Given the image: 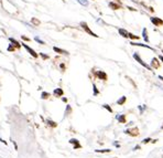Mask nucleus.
<instances>
[{
	"label": "nucleus",
	"mask_w": 163,
	"mask_h": 158,
	"mask_svg": "<svg viewBox=\"0 0 163 158\" xmlns=\"http://www.w3.org/2000/svg\"><path fill=\"white\" fill-rule=\"evenodd\" d=\"M133 58H135V60L137 61V62H139V63L142 65V66H144V68H146V69H148L149 71H151V68H150V66H149V65H148L146 62H143V61L141 60V58L139 57V54L135 53V54H133Z\"/></svg>",
	"instance_id": "1"
},
{
	"label": "nucleus",
	"mask_w": 163,
	"mask_h": 158,
	"mask_svg": "<svg viewBox=\"0 0 163 158\" xmlns=\"http://www.w3.org/2000/svg\"><path fill=\"white\" fill-rule=\"evenodd\" d=\"M80 25H82V28H83L84 30H85V31H86L87 33H89L91 36H95V38H97V36H98L97 34H96V33H94L92 30H91V29L88 28V25H87V23H86V22H80Z\"/></svg>",
	"instance_id": "2"
},
{
	"label": "nucleus",
	"mask_w": 163,
	"mask_h": 158,
	"mask_svg": "<svg viewBox=\"0 0 163 158\" xmlns=\"http://www.w3.org/2000/svg\"><path fill=\"white\" fill-rule=\"evenodd\" d=\"M151 22L154 24V25H156V27H159V25L163 24L162 19H160V18H155V17H152L151 18Z\"/></svg>",
	"instance_id": "3"
},
{
	"label": "nucleus",
	"mask_w": 163,
	"mask_h": 158,
	"mask_svg": "<svg viewBox=\"0 0 163 158\" xmlns=\"http://www.w3.org/2000/svg\"><path fill=\"white\" fill-rule=\"evenodd\" d=\"M22 45H23L24 49H25L27 51H29V53L31 54L32 57H33V58H38V53H35V51H34V50H32V49L30 48V47H28L27 44H22Z\"/></svg>",
	"instance_id": "4"
},
{
	"label": "nucleus",
	"mask_w": 163,
	"mask_h": 158,
	"mask_svg": "<svg viewBox=\"0 0 163 158\" xmlns=\"http://www.w3.org/2000/svg\"><path fill=\"white\" fill-rule=\"evenodd\" d=\"M126 133L131 135V136H138L139 135V130H138V128H133V130H127Z\"/></svg>",
	"instance_id": "5"
},
{
	"label": "nucleus",
	"mask_w": 163,
	"mask_h": 158,
	"mask_svg": "<svg viewBox=\"0 0 163 158\" xmlns=\"http://www.w3.org/2000/svg\"><path fill=\"white\" fill-rule=\"evenodd\" d=\"M97 76L99 77V79H101V80H107V75H106V73L105 72H103V71H98L97 72Z\"/></svg>",
	"instance_id": "6"
},
{
	"label": "nucleus",
	"mask_w": 163,
	"mask_h": 158,
	"mask_svg": "<svg viewBox=\"0 0 163 158\" xmlns=\"http://www.w3.org/2000/svg\"><path fill=\"white\" fill-rule=\"evenodd\" d=\"M119 34H121L123 38H129V32L125 29H119Z\"/></svg>",
	"instance_id": "7"
},
{
	"label": "nucleus",
	"mask_w": 163,
	"mask_h": 158,
	"mask_svg": "<svg viewBox=\"0 0 163 158\" xmlns=\"http://www.w3.org/2000/svg\"><path fill=\"white\" fill-rule=\"evenodd\" d=\"M53 50H54L55 52H57V53H61V54H68L67 51H65V50H62V49L56 48V47H54V48H53Z\"/></svg>",
	"instance_id": "8"
},
{
	"label": "nucleus",
	"mask_w": 163,
	"mask_h": 158,
	"mask_svg": "<svg viewBox=\"0 0 163 158\" xmlns=\"http://www.w3.org/2000/svg\"><path fill=\"white\" fill-rule=\"evenodd\" d=\"M70 143H71V144H74V148H80V145L78 144V141H77V139H71Z\"/></svg>",
	"instance_id": "9"
},
{
	"label": "nucleus",
	"mask_w": 163,
	"mask_h": 158,
	"mask_svg": "<svg viewBox=\"0 0 163 158\" xmlns=\"http://www.w3.org/2000/svg\"><path fill=\"white\" fill-rule=\"evenodd\" d=\"M54 95H56V96H62V95H63L62 89H56L55 91H54Z\"/></svg>",
	"instance_id": "10"
},
{
	"label": "nucleus",
	"mask_w": 163,
	"mask_h": 158,
	"mask_svg": "<svg viewBox=\"0 0 163 158\" xmlns=\"http://www.w3.org/2000/svg\"><path fill=\"white\" fill-rule=\"evenodd\" d=\"M142 36H143V39L149 42V38H148V32H147V29H143L142 30Z\"/></svg>",
	"instance_id": "11"
},
{
	"label": "nucleus",
	"mask_w": 163,
	"mask_h": 158,
	"mask_svg": "<svg viewBox=\"0 0 163 158\" xmlns=\"http://www.w3.org/2000/svg\"><path fill=\"white\" fill-rule=\"evenodd\" d=\"M109 7L112 9H114V10H118V9L120 8L119 7V4H114V2H110L109 4Z\"/></svg>",
	"instance_id": "12"
},
{
	"label": "nucleus",
	"mask_w": 163,
	"mask_h": 158,
	"mask_svg": "<svg viewBox=\"0 0 163 158\" xmlns=\"http://www.w3.org/2000/svg\"><path fill=\"white\" fill-rule=\"evenodd\" d=\"M131 44L132 45H138V47H143V48H148V49H151L152 50V48H150L148 44H142V43H133V42H131Z\"/></svg>",
	"instance_id": "13"
},
{
	"label": "nucleus",
	"mask_w": 163,
	"mask_h": 158,
	"mask_svg": "<svg viewBox=\"0 0 163 158\" xmlns=\"http://www.w3.org/2000/svg\"><path fill=\"white\" fill-rule=\"evenodd\" d=\"M152 65H153V66H154L155 69H158V68H159L160 66V64L159 63H158V60H156V59H153V60H152Z\"/></svg>",
	"instance_id": "14"
},
{
	"label": "nucleus",
	"mask_w": 163,
	"mask_h": 158,
	"mask_svg": "<svg viewBox=\"0 0 163 158\" xmlns=\"http://www.w3.org/2000/svg\"><path fill=\"white\" fill-rule=\"evenodd\" d=\"M125 102H126V96H122L121 98H120V100H118V102H117V103H118L119 105H122Z\"/></svg>",
	"instance_id": "15"
},
{
	"label": "nucleus",
	"mask_w": 163,
	"mask_h": 158,
	"mask_svg": "<svg viewBox=\"0 0 163 158\" xmlns=\"http://www.w3.org/2000/svg\"><path fill=\"white\" fill-rule=\"evenodd\" d=\"M10 41H11L12 43H14V47H16V48H20V43H19V42H17L14 39H10Z\"/></svg>",
	"instance_id": "16"
},
{
	"label": "nucleus",
	"mask_w": 163,
	"mask_h": 158,
	"mask_svg": "<svg viewBox=\"0 0 163 158\" xmlns=\"http://www.w3.org/2000/svg\"><path fill=\"white\" fill-rule=\"evenodd\" d=\"M118 121H119L120 123H125V122H126V119H125V115H121V116H118Z\"/></svg>",
	"instance_id": "17"
},
{
	"label": "nucleus",
	"mask_w": 163,
	"mask_h": 158,
	"mask_svg": "<svg viewBox=\"0 0 163 158\" xmlns=\"http://www.w3.org/2000/svg\"><path fill=\"white\" fill-rule=\"evenodd\" d=\"M129 38H130V39H139V36H135V34H132V33H129Z\"/></svg>",
	"instance_id": "18"
},
{
	"label": "nucleus",
	"mask_w": 163,
	"mask_h": 158,
	"mask_svg": "<svg viewBox=\"0 0 163 158\" xmlns=\"http://www.w3.org/2000/svg\"><path fill=\"white\" fill-rule=\"evenodd\" d=\"M49 123V125L52 126V127H56V123H54V122H52V121H48Z\"/></svg>",
	"instance_id": "19"
},
{
	"label": "nucleus",
	"mask_w": 163,
	"mask_h": 158,
	"mask_svg": "<svg viewBox=\"0 0 163 158\" xmlns=\"http://www.w3.org/2000/svg\"><path fill=\"white\" fill-rule=\"evenodd\" d=\"M78 2H80V4H84V6H87V4H88V2L86 1V0H78Z\"/></svg>",
	"instance_id": "20"
},
{
	"label": "nucleus",
	"mask_w": 163,
	"mask_h": 158,
	"mask_svg": "<svg viewBox=\"0 0 163 158\" xmlns=\"http://www.w3.org/2000/svg\"><path fill=\"white\" fill-rule=\"evenodd\" d=\"M104 107H105V108L107 109L108 112H110V113H112V109L110 108V107H109V105H107V104H105V105H104Z\"/></svg>",
	"instance_id": "21"
},
{
	"label": "nucleus",
	"mask_w": 163,
	"mask_h": 158,
	"mask_svg": "<svg viewBox=\"0 0 163 158\" xmlns=\"http://www.w3.org/2000/svg\"><path fill=\"white\" fill-rule=\"evenodd\" d=\"M96 151H97V153H109L110 150L109 149H104V150H96Z\"/></svg>",
	"instance_id": "22"
},
{
	"label": "nucleus",
	"mask_w": 163,
	"mask_h": 158,
	"mask_svg": "<svg viewBox=\"0 0 163 158\" xmlns=\"http://www.w3.org/2000/svg\"><path fill=\"white\" fill-rule=\"evenodd\" d=\"M49 96H50L49 93H42V98H48Z\"/></svg>",
	"instance_id": "23"
},
{
	"label": "nucleus",
	"mask_w": 163,
	"mask_h": 158,
	"mask_svg": "<svg viewBox=\"0 0 163 158\" xmlns=\"http://www.w3.org/2000/svg\"><path fill=\"white\" fill-rule=\"evenodd\" d=\"M32 23H34V24H40V21L36 20V19H32Z\"/></svg>",
	"instance_id": "24"
},
{
	"label": "nucleus",
	"mask_w": 163,
	"mask_h": 158,
	"mask_svg": "<svg viewBox=\"0 0 163 158\" xmlns=\"http://www.w3.org/2000/svg\"><path fill=\"white\" fill-rule=\"evenodd\" d=\"M8 51H14V47L10 44V45L8 47Z\"/></svg>",
	"instance_id": "25"
},
{
	"label": "nucleus",
	"mask_w": 163,
	"mask_h": 158,
	"mask_svg": "<svg viewBox=\"0 0 163 158\" xmlns=\"http://www.w3.org/2000/svg\"><path fill=\"white\" fill-rule=\"evenodd\" d=\"M150 141H151V139H150V138H147V139H144V141H143V144H147V143H149L150 142Z\"/></svg>",
	"instance_id": "26"
},
{
	"label": "nucleus",
	"mask_w": 163,
	"mask_h": 158,
	"mask_svg": "<svg viewBox=\"0 0 163 158\" xmlns=\"http://www.w3.org/2000/svg\"><path fill=\"white\" fill-rule=\"evenodd\" d=\"M35 41H38V42H39V43H41V44H44V42H43V41H41L40 39H38V38H36V39H35Z\"/></svg>",
	"instance_id": "27"
},
{
	"label": "nucleus",
	"mask_w": 163,
	"mask_h": 158,
	"mask_svg": "<svg viewBox=\"0 0 163 158\" xmlns=\"http://www.w3.org/2000/svg\"><path fill=\"white\" fill-rule=\"evenodd\" d=\"M41 57L43 58V59H49L48 55H45V54H43V53H41Z\"/></svg>",
	"instance_id": "28"
},
{
	"label": "nucleus",
	"mask_w": 163,
	"mask_h": 158,
	"mask_svg": "<svg viewBox=\"0 0 163 158\" xmlns=\"http://www.w3.org/2000/svg\"><path fill=\"white\" fill-rule=\"evenodd\" d=\"M94 90H95V93H94V94H95V95H97V94H98V91L96 90V86H95V85H94Z\"/></svg>",
	"instance_id": "29"
},
{
	"label": "nucleus",
	"mask_w": 163,
	"mask_h": 158,
	"mask_svg": "<svg viewBox=\"0 0 163 158\" xmlns=\"http://www.w3.org/2000/svg\"><path fill=\"white\" fill-rule=\"evenodd\" d=\"M22 39H23V40H27V41H29V38H25V36H22Z\"/></svg>",
	"instance_id": "30"
},
{
	"label": "nucleus",
	"mask_w": 163,
	"mask_h": 158,
	"mask_svg": "<svg viewBox=\"0 0 163 158\" xmlns=\"http://www.w3.org/2000/svg\"><path fill=\"white\" fill-rule=\"evenodd\" d=\"M159 59H160V60H161V61H162V62H163V55H160V57H159Z\"/></svg>",
	"instance_id": "31"
},
{
	"label": "nucleus",
	"mask_w": 163,
	"mask_h": 158,
	"mask_svg": "<svg viewBox=\"0 0 163 158\" xmlns=\"http://www.w3.org/2000/svg\"><path fill=\"white\" fill-rule=\"evenodd\" d=\"M159 77H160V79H161V80H162V81H163V76H161V75H160Z\"/></svg>",
	"instance_id": "32"
},
{
	"label": "nucleus",
	"mask_w": 163,
	"mask_h": 158,
	"mask_svg": "<svg viewBox=\"0 0 163 158\" xmlns=\"http://www.w3.org/2000/svg\"><path fill=\"white\" fill-rule=\"evenodd\" d=\"M162 128H163V125H162Z\"/></svg>",
	"instance_id": "33"
}]
</instances>
